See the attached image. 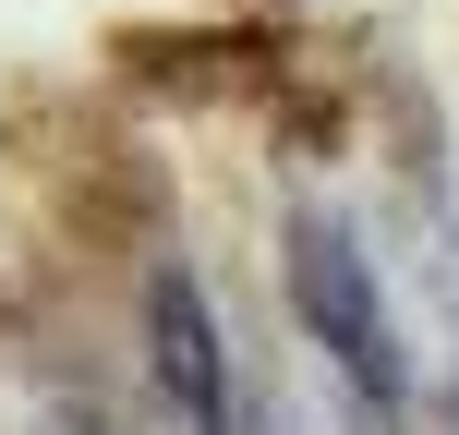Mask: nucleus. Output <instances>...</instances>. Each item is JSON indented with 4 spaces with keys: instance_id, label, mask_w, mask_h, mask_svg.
<instances>
[{
    "instance_id": "nucleus-1",
    "label": "nucleus",
    "mask_w": 459,
    "mask_h": 435,
    "mask_svg": "<svg viewBox=\"0 0 459 435\" xmlns=\"http://www.w3.org/2000/svg\"><path fill=\"white\" fill-rule=\"evenodd\" d=\"M290 302H302V326L339 351V375L363 387V412L387 423V399H399V339H387V302H375L363 242H351L326 206H315V218H290Z\"/></svg>"
},
{
    "instance_id": "nucleus-2",
    "label": "nucleus",
    "mask_w": 459,
    "mask_h": 435,
    "mask_svg": "<svg viewBox=\"0 0 459 435\" xmlns=\"http://www.w3.org/2000/svg\"><path fill=\"white\" fill-rule=\"evenodd\" d=\"M145 351H158V399H169V423H194V435H230V363H218V315H206V291H194L182 266L145 291Z\"/></svg>"
},
{
    "instance_id": "nucleus-3",
    "label": "nucleus",
    "mask_w": 459,
    "mask_h": 435,
    "mask_svg": "<svg viewBox=\"0 0 459 435\" xmlns=\"http://www.w3.org/2000/svg\"><path fill=\"white\" fill-rule=\"evenodd\" d=\"M37 435H97V412H48V423H37Z\"/></svg>"
},
{
    "instance_id": "nucleus-4",
    "label": "nucleus",
    "mask_w": 459,
    "mask_h": 435,
    "mask_svg": "<svg viewBox=\"0 0 459 435\" xmlns=\"http://www.w3.org/2000/svg\"><path fill=\"white\" fill-rule=\"evenodd\" d=\"M158 435H194V423H158Z\"/></svg>"
}]
</instances>
